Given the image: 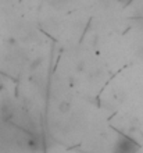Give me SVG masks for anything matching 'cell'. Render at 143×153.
I'll use <instances>...</instances> for the list:
<instances>
[{"mask_svg": "<svg viewBox=\"0 0 143 153\" xmlns=\"http://www.w3.org/2000/svg\"><path fill=\"white\" fill-rule=\"evenodd\" d=\"M59 110H60V113H68L71 110V103L67 100H63L59 105Z\"/></svg>", "mask_w": 143, "mask_h": 153, "instance_id": "obj_2", "label": "cell"}, {"mask_svg": "<svg viewBox=\"0 0 143 153\" xmlns=\"http://www.w3.org/2000/svg\"><path fill=\"white\" fill-rule=\"evenodd\" d=\"M139 148H140V145L133 138L121 134L119 138L115 141L113 153H136L139 150Z\"/></svg>", "mask_w": 143, "mask_h": 153, "instance_id": "obj_1", "label": "cell"}]
</instances>
